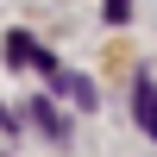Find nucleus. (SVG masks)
I'll return each instance as SVG.
<instances>
[{"instance_id":"1","label":"nucleus","mask_w":157,"mask_h":157,"mask_svg":"<svg viewBox=\"0 0 157 157\" xmlns=\"http://www.w3.org/2000/svg\"><path fill=\"white\" fill-rule=\"evenodd\" d=\"M6 63H13V69H57V63H50L25 32H13V38H6Z\"/></svg>"},{"instance_id":"2","label":"nucleus","mask_w":157,"mask_h":157,"mask_svg":"<svg viewBox=\"0 0 157 157\" xmlns=\"http://www.w3.org/2000/svg\"><path fill=\"white\" fill-rule=\"evenodd\" d=\"M132 120L145 126V138H157V82H132Z\"/></svg>"},{"instance_id":"3","label":"nucleus","mask_w":157,"mask_h":157,"mask_svg":"<svg viewBox=\"0 0 157 157\" xmlns=\"http://www.w3.org/2000/svg\"><path fill=\"white\" fill-rule=\"evenodd\" d=\"M32 126L50 138V145H69V120H63V113L50 107V101H32Z\"/></svg>"},{"instance_id":"4","label":"nucleus","mask_w":157,"mask_h":157,"mask_svg":"<svg viewBox=\"0 0 157 157\" xmlns=\"http://www.w3.org/2000/svg\"><path fill=\"white\" fill-rule=\"evenodd\" d=\"M101 13H107V19H113V25H120V19H126V13H132V0H107V6H101Z\"/></svg>"}]
</instances>
